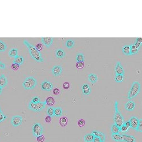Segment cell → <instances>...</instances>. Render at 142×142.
I'll list each match as a JSON object with an SVG mask.
<instances>
[{
  "instance_id": "obj_29",
  "label": "cell",
  "mask_w": 142,
  "mask_h": 142,
  "mask_svg": "<svg viewBox=\"0 0 142 142\" xmlns=\"http://www.w3.org/2000/svg\"><path fill=\"white\" fill-rule=\"evenodd\" d=\"M59 123L61 126L62 127H65L67 124V118L66 117H62L60 119Z\"/></svg>"
},
{
  "instance_id": "obj_10",
  "label": "cell",
  "mask_w": 142,
  "mask_h": 142,
  "mask_svg": "<svg viewBox=\"0 0 142 142\" xmlns=\"http://www.w3.org/2000/svg\"><path fill=\"white\" fill-rule=\"evenodd\" d=\"M63 71L62 67L60 65L54 66L51 70L52 75L56 77L61 75L63 73Z\"/></svg>"
},
{
  "instance_id": "obj_16",
  "label": "cell",
  "mask_w": 142,
  "mask_h": 142,
  "mask_svg": "<svg viewBox=\"0 0 142 142\" xmlns=\"http://www.w3.org/2000/svg\"><path fill=\"white\" fill-rule=\"evenodd\" d=\"M92 134L94 136L97 137L101 139L102 142H104L106 140L105 135L103 133L96 131H92Z\"/></svg>"
},
{
  "instance_id": "obj_50",
  "label": "cell",
  "mask_w": 142,
  "mask_h": 142,
  "mask_svg": "<svg viewBox=\"0 0 142 142\" xmlns=\"http://www.w3.org/2000/svg\"><path fill=\"white\" fill-rule=\"evenodd\" d=\"M124 124L129 128L131 127V123L129 121L124 122Z\"/></svg>"
},
{
  "instance_id": "obj_43",
  "label": "cell",
  "mask_w": 142,
  "mask_h": 142,
  "mask_svg": "<svg viewBox=\"0 0 142 142\" xmlns=\"http://www.w3.org/2000/svg\"><path fill=\"white\" fill-rule=\"evenodd\" d=\"M139 49L137 48L134 49H131V55L135 54L138 53Z\"/></svg>"
},
{
  "instance_id": "obj_3",
  "label": "cell",
  "mask_w": 142,
  "mask_h": 142,
  "mask_svg": "<svg viewBox=\"0 0 142 142\" xmlns=\"http://www.w3.org/2000/svg\"><path fill=\"white\" fill-rule=\"evenodd\" d=\"M140 89L141 86L139 82L135 81L133 83L128 94V99L131 100L137 96L140 93Z\"/></svg>"
},
{
  "instance_id": "obj_30",
  "label": "cell",
  "mask_w": 142,
  "mask_h": 142,
  "mask_svg": "<svg viewBox=\"0 0 142 142\" xmlns=\"http://www.w3.org/2000/svg\"><path fill=\"white\" fill-rule=\"evenodd\" d=\"M111 131L112 134H119L120 132V127L114 123L111 126Z\"/></svg>"
},
{
  "instance_id": "obj_1",
  "label": "cell",
  "mask_w": 142,
  "mask_h": 142,
  "mask_svg": "<svg viewBox=\"0 0 142 142\" xmlns=\"http://www.w3.org/2000/svg\"><path fill=\"white\" fill-rule=\"evenodd\" d=\"M23 43L28 49L31 57L34 60L38 63H43L44 60L40 52L36 47L31 44L27 40H25Z\"/></svg>"
},
{
  "instance_id": "obj_36",
  "label": "cell",
  "mask_w": 142,
  "mask_h": 142,
  "mask_svg": "<svg viewBox=\"0 0 142 142\" xmlns=\"http://www.w3.org/2000/svg\"><path fill=\"white\" fill-rule=\"evenodd\" d=\"M78 125L80 127H82L85 124V121L84 119H80L78 122Z\"/></svg>"
},
{
  "instance_id": "obj_52",
  "label": "cell",
  "mask_w": 142,
  "mask_h": 142,
  "mask_svg": "<svg viewBox=\"0 0 142 142\" xmlns=\"http://www.w3.org/2000/svg\"><path fill=\"white\" fill-rule=\"evenodd\" d=\"M1 111V108H0V111Z\"/></svg>"
},
{
  "instance_id": "obj_5",
  "label": "cell",
  "mask_w": 142,
  "mask_h": 142,
  "mask_svg": "<svg viewBox=\"0 0 142 142\" xmlns=\"http://www.w3.org/2000/svg\"><path fill=\"white\" fill-rule=\"evenodd\" d=\"M46 105L45 102L34 103L31 101L29 103L28 108L29 109L33 111L39 112L45 109Z\"/></svg>"
},
{
  "instance_id": "obj_48",
  "label": "cell",
  "mask_w": 142,
  "mask_h": 142,
  "mask_svg": "<svg viewBox=\"0 0 142 142\" xmlns=\"http://www.w3.org/2000/svg\"><path fill=\"white\" fill-rule=\"evenodd\" d=\"M6 67L5 65L0 61V69H4Z\"/></svg>"
},
{
  "instance_id": "obj_42",
  "label": "cell",
  "mask_w": 142,
  "mask_h": 142,
  "mask_svg": "<svg viewBox=\"0 0 142 142\" xmlns=\"http://www.w3.org/2000/svg\"><path fill=\"white\" fill-rule=\"evenodd\" d=\"M70 83L67 82H65L63 84V88L65 89H68L70 88Z\"/></svg>"
},
{
  "instance_id": "obj_15",
  "label": "cell",
  "mask_w": 142,
  "mask_h": 142,
  "mask_svg": "<svg viewBox=\"0 0 142 142\" xmlns=\"http://www.w3.org/2000/svg\"><path fill=\"white\" fill-rule=\"evenodd\" d=\"M123 141L125 142H136V139L133 136L126 134L122 135Z\"/></svg>"
},
{
  "instance_id": "obj_18",
  "label": "cell",
  "mask_w": 142,
  "mask_h": 142,
  "mask_svg": "<svg viewBox=\"0 0 142 142\" xmlns=\"http://www.w3.org/2000/svg\"><path fill=\"white\" fill-rule=\"evenodd\" d=\"M55 54L57 58L62 59L65 56L66 53L63 49H58L55 51Z\"/></svg>"
},
{
  "instance_id": "obj_2",
  "label": "cell",
  "mask_w": 142,
  "mask_h": 142,
  "mask_svg": "<svg viewBox=\"0 0 142 142\" xmlns=\"http://www.w3.org/2000/svg\"><path fill=\"white\" fill-rule=\"evenodd\" d=\"M118 102L116 101L115 104V113L113 119L115 123L120 127L124 123V118L118 109Z\"/></svg>"
},
{
  "instance_id": "obj_19",
  "label": "cell",
  "mask_w": 142,
  "mask_h": 142,
  "mask_svg": "<svg viewBox=\"0 0 142 142\" xmlns=\"http://www.w3.org/2000/svg\"><path fill=\"white\" fill-rule=\"evenodd\" d=\"M88 78L89 82L93 84L96 83L98 79L97 75L93 73L89 74L88 75Z\"/></svg>"
},
{
  "instance_id": "obj_11",
  "label": "cell",
  "mask_w": 142,
  "mask_h": 142,
  "mask_svg": "<svg viewBox=\"0 0 142 142\" xmlns=\"http://www.w3.org/2000/svg\"><path fill=\"white\" fill-rule=\"evenodd\" d=\"M131 123V127L136 131L139 123V119L136 117L132 116L129 120Z\"/></svg>"
},
{
  "instance_id": "obj_14",
  "label": "cell",
  "mask_w": 142,
  "mask_h": 142,
  "mask_svg": "<svg viewBox=\"0 0 142 142\" xmlns=\"http://www.w3.org/2000/svg\"><path fill=\"white\" fill-rule=\"evenodd\" d=\"M135 103L132 100L128 101L125 105V109L129 111H133L135 109Z\"/></svg>"
},
{
  "instance_id": "obj_13",
  "label": "cell",
  "mask_w": 142,
  "mask_h": 142,
  "mask_svg": "<svg viewBox=\"0 0 142 142\" xmlns=\"http://www.w3.org/2000/svg\"><path fill=\"white\" fill-rule=\"evenodd\" d=\"M82 93L85 95H88L91 93V89L90 86L87 83H84L82 86Z\"/></svg>"
},
{
  "instance_id": "obj_9",
  "label": "cell",
  "mask_w": 142,
  "mask_h": 142,
  "mask_svg": "<svg viewBox=\"0 0 142 142\" xmlns=\"http://www.w3.org/2000/svg\"><path fill=\"white\" fill-rule=\"evenodd\" d=\"M54 38L52 37H42L41 41L42 44L46 47L49 48L53 44Z\"/></svg>"
},
{
  "instance_id": "obj_26",
  "label": "cell",
  "mask_w": 142,
  "mask_h": 142,
  "mask_svg": "<svg viewBox=\"0 0 142 142\" xmlns=\"http://www.w3.org/2000/svg\"><path fill=\"white\" fill-rule=\"evenodd\" d=\"M75 44V42L72 39H68L67 40L66 42V46L67 48L69 49L72 48Z\"/></svg>"
},
{
  "instance_id": "obj_31",
  "label": "cell",
  "mask_w": 142,
  "mask_h": 142,
  "mask_svg": "<svg viewBox=\"0 0 142 142\" xmlns=\"http://www.w3.org/2000/svg\"><path fill=\"white\" fill-rule=\"evenodd\" d=\"M85 56L84 54L80 53L77 54L76 56V60L77 62H84L85 60Z\"/></svg>"
},
{
  "instance_id": "obj_44",
  "label": "cell",
  "mask_w": 142,
  "mask_h": 142,
  "mask_svg": "<svg viewBox=\"0 0 142 142\" xmlns=\"http://www.w3.org/2000/svg\"><path fill=\"white\" fill-rule=\"evenodd\" d=\"M52 92H53V93L54 95H57L60 94V91L59 89L56 88H54L53 89V91H52Z\"/></svg>"
},
{
  "instance_id": "obj_51",
  "label": "cell",
  "mask_w": 142,
  "mask_h": 142,
  "mask_svg": "<svg viewBox=\"0 0 142 142\" xmlns=\"http://www.w3.org/2000/svg\"><path fill=\"white\" fill-rule=\"evenodd\" d=\"M2 88L1 87V86H0V95H1L2 92Z\"/></svg>"
},
{
  "instance_id": "obj_22",
  "label": "cell",
  "mask_w": 142,
  "mask_h": 142,
  "mask_svg": "<svg viewBox=\"0 0 142 142\" xmlns=\"http://www.w3.org/2000/svg\"><path fill=\"white\" fill-rule=\"evenodd\" d=\"M111 137L112 140L116 141H123L122 135L119 134H112Z\"/></svg>"
},
{
  "instance_id": "obj_49",
  "label": "cell",
  "mask_w": 142,
  "mask_h": 142,
  "mask_svg": "<svg viewBox=\"0 0 142 142\" xmlns=\"http://www.w3.org/2000/svg\"><path fill=\"white\" fill-rule=\"evenodd\" d=\"M142 42V39L141 37L137 38L135 40V42L141 44Z\"/></svg>"
},
{
  "instance_id": "obj_38",
  "label": "cell",
  "mask_w": 142,
  "mask_h": 142,
  "mask_svg": "<svg viewBox=\"0 0 142 142\" xmlns=\"http://www.w3.org/2000/svg\"><path fill=\"white\" fill-rule=\"evenodd\" d=\"M40 98L39 97L35 96L32 98L31 101L33 103H37L40 102Z\"/></svg>"
},
{
  "instance_id": "obj_28",
  "label": "cell",
  "mask_w": 142,
  "mask_h": 142,
  "mask_svg": "<svg viewBox=\"0 0 142 142\" xmlns=\"http://www.w3.org/2000/svg\"><path fill=\"white\" fill-rule=\"evenodd\" d=\"M124 75H116L114 80L115 82L117 83H121L124 81Z\"/></svg>"
},
{
  "instance_id": "obj_40",
  "label": "cell",
  "mask_w": 142,
  "mask_h": 142,
  "mask_svg": "<svg viewBox=\"0 0 142 142\" xmlns=\"http://www.w3.org/2000/svg\"><path fill=\"white\" fill-rule=\"evenodd\" d=\"M45 140V136L42 134L36 137V140L38 142H44Z\"/></svg>"
},
{
  "instance_id": "obj_21",
  "label": "cell",
  "mask_w": 142,
  "mask_h": 142,
  "mask_svg": "<svg viewBox=\"0 0 142 142\" xmlns=\"http://www.w3.org/2000/svg\"><path fill=\"white\" fill-rule=\"evenodd\" d=\"M122 52L123 54L125 55H131L130 45H126L123 46L122 48Z\"/></svg>"
},
{
  "instance_id": "obj_17",
  "label": "cell",
  "mask_w": 142,
  "mask_h": 142,
  "mask_svg": "<svg viewBox=\"0 0 142 142\" xmlns=\"http://www.w3.org/2000/svg\"><path fill=\"white\" fill-rule=\"evenodd\" d=\"M8 80L5 75L2 74L0 76V86L2 89L4 88L8 84Z\"/></svg>"
},
{
  "instance_id": "obj_32",
  "label": "cell",
  "mask_w": 142,
  "mask_h": 142,
  "mask_svg": "<svg viewBox=\"0 0 142 142\" xmlns=\"http://www.w3.org/2000/svg\"><path fill=\"white\" fill-rule=\"evenodd\" d=\"M55 108L53 107H48L47 110V113L48 116L52 118L54 116V110Z\"/></svg>"
},
{
  "instance_id": "obj_4",
  "label": "cell",
  "mask_w": 142,
  "mask_h": 142,
  "mask_svg": "<svg viewBox=\"0 0 142 142\" xmlns=\"http://www.w3.org/2000/svg\"><path fill=\"white\" fill-rule=\"evenodd\" d=\"M37 84L36 79L33 76L27 77L23 83L22 86L26 90H31Z\"/></svg>"
},
{
  "instance_id": "obj_46",
  "label": "cell",
  "mask_w": 142,
  "mask_h": 142,
  "mask_svg": "<svg viewBox=\"0 0 142 142\" xmlns=\"http://www.w3.org/2000/svg\"><path fill=\"white\" fill-rule=\"evenodd\" d=\"M93 142H102L101 139L96 136H94Z\"/></svg>"
},
{
  "instance_id": "obj_39",
  "label": "cell",
  "mask_w": 142,
  "mask_h": 142,
  "mask_svg": "<svg viewBox=\"0 0 142 142\" xmlns=\"http://www.w3.org/2000/svg\"><path fill=\"white\" fill-rule=\"evenodd\" d=\"M129 129V128L123 124L120 127V131L122 132H126L128 131Z\"/></svg>"
},
{
  "instance_id": "obj_24",
  "label": "cell",
  "mask_w": 142,
  "mask_h": 142,
  "mask_svg": "<svg viewBox=\"0 0 142 142\" xmlns=\"http://www.w3.org/2000/svg\"><path fill=\"white\" fill-rule=\"evenodd\" d=\"M94 136L92 133L86 134L84 137V141L85 142H91L93 141Z\"/></svg>"
},
{
  "instance_id": "obj_45",
  "label": "cell",
  "mask_w": 142,
  "mask_h": 142,
  "mask_svg": "<svg viewBox=\"0 0 142 142\" xmlns=\"http://www.w3.org/2000/svg\"><path fill=\"white\" fill-rule=\"evenodd\" d=\"M36 47L38 51H40L42 48V44L39 43L36 45Z\"/></svg>"
},
{
  "instance_id": "obj_41",
  "label": "cell",
  "mask_w": 142,
  "mask_h": 142,
  "mask_svg": "<svg viewBox=\"0 0 142 142\" xmlns=\"http://www.w3.org/2000/svg\"><path fill=\"white\" fill-rule=\"evenodd\" d=\"M136 131L140 132H142V120L141 119H139V123Z\"/></svg>"
},
{
  "instance_id": "obj_6",
  "label": "cell",
  "mask_w": 142,
  "mask_h": 142,
  "mask_svg": "<svg viewBox=\"0 0 142 142\" xmlns=\"http://www.w3.org/2000/svg\"><path fill=\"white\" fill-rule=\"evenodd\" d=\"M44 128L40 123L36 122L32 126V132L34 137H37L42 134Z\"/></svg>"
},
{
  "instance_id": "obj_23",
  "label": "cell",
  "mask_w": 142,
  "mask_h": 142,
  "mask_svg": "<svg viewBox=\"0 0 142 142\" xmlns=\"http://www.w3.org/2000/svg\"><path fill=\"white\" fill-rule=\"evenodd\" d=\"M63 110L61 107L55 108L54 110V116L60 117L62 115Z\"/></svg>"
},
{
  "instance_id": "obj_7",
  "label": "cell",
  "mask_w": 142,
  "mask_h": 142,
  "mask_svg": "<svg viewBox=\"0 0 142 142\" xmlns=\"http://www.w3.org/2000/svg\"><path fill=\"white\" fill-rule=\"evenodd\" d=\"M23 118L22 116L16 115L12 117L11 123L14 127H17L20 125L22 123Z\"/></svg>"
},
{
  "instance_id": "obj_34",
  "label": "cell",
  "mask_w": 142,
  "mask_h": 142,
  "mask_svg": "<svg viewBox=\"0 0 142 142\" xmlns=\"http://www.w3.org/2000/svg\"><path fill=\"white\" fill-rule=\"evenodd\" d=\"M7 48V45L5 43L0 40V52L5 51Z\"/></svg>"
},
{
  "instance_id": "obj_8",
  "label": "cell",
  "mask_w": 142,
  "mask_h": 142,
  "mask_svg": "<svg viewBox=\"0 0 142 142\" xmlns=\"http://www.w3.org/2000/svg\"><path fill=\"white\" fill-rule=\"evenodd\" d=\"M41 86L42 91L47 92L51 91L53 87L52 83L47 80H45L41 83Z\"/></svg>"
},
{
  "instance_id": "obj_35",
  "label": "cell",
  "mask_w": 142,
  "mask_h": 142,
  "mask_svg": "<svg viewBox=\"0 0 142 142\" xmlns=\"http://www.w3.org/2000/svg\"><path fill=\"white\" fill-rule=\"evenodd\" d=\"M20 67L19 65L13 63L11 64V66L12 69L15 71H16L18 70L19 68Z\"/></svg>"
},
{
  "instance_id": "obj_37",
  "label": "cell",
  "mask_w": 142,
  "mask_h": 142,
  "mask_svg": "<svg viewBox=\"0 0 142 142\" xmlns=\"http://www.w3.org/2000/svg\"><path fill=\"white\" fill-rule=\"evenodd\" d=\"M7 118V116L5 115L2 111H0V123L4 121Z\"/></svg>"
},
{
  "instance_id": "obj_20",
  "label": "cell",
  "mask_w": 142,
  "mask_h": 142,
  "mask_svg": "<svg viewBox=\"0 0 142 142\" xmlns=\"http://www.w3.org/2000/svg\"><path fill=\"white\" fill-rule=\"evenodd\" d=\"M14 58L13 61V63L17 64L20 65H21L23 63L24 61V58L21 55H18Z\"/></svg>"
},
{
  "instance_id": "obj_47",
  "label": "cell",
  "mask_w": 142,
  "mask_h": 142,
  "mask_svg": "<svg viewBox=\"0 0 142 142\" xmlns=\"http://www.w3.org/2000/svg\"><path fill=\"white\" fill-rule=\"evenodd\" d=\"M45 121L47 123H50L51 121V117L48 116L46 117L45 118Z\"/></svg>"
},
{
  "instance_id": "obj_33",
  "label": "cell",
  "mask_w": 142,
  "mask_h": 142,
  "mask_svg": "<svg viewBox=\"0 0 142 142\" xmlns=\"http://www.w3.org/2000/svg\"><path fill=\"white\" fill-rule=\"evenodd\" d=\"M84 62H78L76 64V67L77 69H83L84 67Z\"/></svg>"
},
{
  "instance_id": "obj_12",
  "label": "cell",
  "mask_w": 142,
  "mask_h": 142,
  "mask_svg": "<svg viewBox=\"0 0 142 142\" xmlns=\"http://www.w3.org/2000/svg\"><path fill=\"white\" fill-rule=\"evenodd\" d=\"M115 72L116 75H124L125 71L121 63L120 62H117L115 68Z\"/></svg>"
},
{
  "instance_id": "obj_25",
  "label": "cell",
  "mask_w": 142,
  "mask_h": 142,
  "mask_svg": "<svg viewBox=\"0 0 142 142\" xmlns=\"http://www.w3.org/2000/svg\"><path fill=\"white\" fill-rule=\"evenodd\" d=\"M45 102L46 105H47L49 106H53L55 103L54 98L51 97H49L47 98Z\"/></svg>"
},
{
  "instance_id": "obj_27",
  "label": "cell",
  "mask_w": 142,
  "mask_h": 142,
  "mask_svg": "<svg viewBox=\"0 0 142 142\" xmlns=\"http://www.w3.org/2000/svg\"><path fill=\"white\" fill-rule=\"evenodd\" d=\"M18 50L15 48L12 49L9 51L8 55L9 56L12 58H15L18 55Z\"/></svg>"
}]
</instances>
